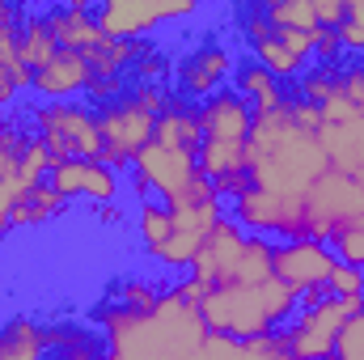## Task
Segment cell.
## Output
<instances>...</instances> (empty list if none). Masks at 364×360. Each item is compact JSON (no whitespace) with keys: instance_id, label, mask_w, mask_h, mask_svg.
<instances>
[{"instance_id":"1","label":"cell","mask_w":364,"mask_h":360,"mask_svg":"<svg viewBox=\"0 0 364 360\" xmlns=\"http://www.w3.org/2000/svg\"><path fill=\"white\" fill-rule=\"evenodd\" d=\"M90 327L102 335L106 360H186L208 339L199 305L182 292L178 280H170L149 305L102 297L90 309Z\"/></svg>"},{"instance_id":"2","label":"cell","mask_w":364,"mask_h":360,"mask_svg":"<svg viewBox=\"0 0 364 360\" xmlns=\"http://www.w3.org/2000/svg\"><path fill=\"white\" fill-rule=\"evenodd\" d=\"M331 170L322 149V115L301 97H284L275 110L255 115L250 144H246V174L250 186L305 199V191Z\"/></svg>"},{"instance_id":"3","label":"cell","mask_w":364,"mask_h":360,"mask_svg":"<svg viewBox=\"0 0 364 360\" xmlns=\"http://www.w3.org/2000/svg\"><path fill=\"white\" fill-rule=\"evenodd\" d=\"M195 115H199V174L229 203L233 195H242L250 186L246 144H250L255 110L233 90H220L195 102Z\"/></svg>"},{"instance_id":"4","label":"cell","mask_w":364,"mask_h":360,"mask_svg":"<svg viewBox=\"0 0 364 360\" xmlns=\"http://www.w3.org/2000/svg\"><path fill=\"white\" fill-rule=\"evenodd\" d=\"M275 275V242L246 233L229 212L212 225V233L203 238L195 263L182 275L186 297L199 305L203 292L212 288H229V284H263Z\"/></svg>"},{"instance_id":"5","label":"cell","mask_w":364,"mask_h":360,"mask_svg":"<svg viewBox=\"0 0 364 360\" xmlns=\"http://www.w3.org/2000/svg\"><path fill=\"white\" fill-rule=\"evenodd\" d=\"M301 297L279 284V280H263V284H229V288H212L199 301V318L212 335L250 344V339H272L288 327V318L296 314Z\"/></svg>"},{"instance_id":"6","label":"cell","mask_w":364,"mask_h":360,"mask_svg":"<svg viewBox=\"0 0 364 360\" xmlns=\"http://www.w3.org/2000/svg\"><path fill=\"white\" fill-rule=\"evenodd\" d=\"M225 216V203L212 199V203H195V208H166L157 199H144L136 203V238H140V250L166 271H182L195 263L203 238L212 233V225Z\"/></svg>"},{"instance_id":"7","label":"cell","mask_w":364,"mask_h":360,"mask_svg":"<svg viewBox=\"0 0 364 360\" xmlns=\"http://www.w3.org/2000/svg\"><path fill=\"white\" fill-rule=\"evenodd\" d=\"M174 90L161 85H127L114 102L93 106L97 110V132H102V162L114 174H127L132 162L149 149L161 110L170 106Z\"/></svg>"},{"instance_id":"8","label":"cell","mask_w":364,"mask_h":360,"mask_svg":"<svg viewBox=\"0 0 364 360\" xmlns=\"http://www.w3.org/2000/svg\"><path fill=\"white\" fill-rule=\"evenodd\" d=\"M26 119L55 162H102L97 110L90 102H30Z\"/></svg>"},{"instance_id":"9","label":"cell","mask_w":364,"mask_h":360,"mask_svg":"<svg viewBox=\"0 0 364 360\" xmlns=\"http://www.w3.org/2000/svg\"><path fill=\"white\" fill-rule=\"evenodd\" d=\"M233 21H237V34H242L246 51H250V60L263 64L275 81L292 85L314 64V38L318 34H301V30H279V26H272L259 0L255 4H237Z\"/></svg>"},{"instance_id":"10","label":"cell","mask_w":364,"mask_h":360,"mask_svg":"<svg viewBox=\"0 0 364 360\" xmlns=\"http://www.w3.org/2000/svg\"><path fill=\"white\" fill-rule=\"evenodd\" d=\"M360 305L364 301L331 297V292H309V297H301L296 314L288 318V327H284L275 339H279V348L292 360H331L343 322H348Z\"/></svg>"},{"instance_id":"11","label":"cell","mask_w":364,"mask_h":360,"mask_svg":"<svg viewBox=\"0 0 364 360\" xmlns=\"http://www.w3.org/2000/svg\"><path fill=\"white\" fill-rule=\"evenodd\" d=\"M352 225H364V182L326 170L305 191V233L318 242H331Z\"/></svg>"},{"instance_id":"12","label":"cell","mask_w":364,"mask_h":360,"mask_svg":"<svg viewBox=\"0 0 364 360\" xmlns=\"http://www.w3.org/2000/svg\"><path fill=\"white\" fill-rule=\"evenodd\" d=\"M225 212H229L246 233H259V238H272V242L309 238V233H305V199H292V195H272V191L246 186L242 195H233V199L225 203Z\"/></svg>"},{"instance_id":"13","label":"cell","mask_w":364,"mask_h":360,"mask_svg":"<svg viewBox=\"0 0 364 360\" xmlns=\"http://www.w3.org/2000/svg\"><path fill=\"white\" fill-rule=\"evenodd\" d=\"M195 13H199L195 0H102V4H93L97 30L106 38H123V43L149 38L166 21H186Z\"/></svg>"},{"instance_id":"14","label":"cell","mask_w":364,"mask_h":360,"mask_svg":"<svg viewBox=\"0 0 364 360\" xmlns=\"http://www.w3.org/2000/svg\"><path fill=\"white\" fill-rule=\"evenodd\" d=\"M233 68H237V55L229 51V43L216 34H203L174 60V93L186 102H203L212 93L229 90Z\"/></svg>"},{"instance_id":"15","label":"cell","mask_w":364,"mask_h":360,"mask_svg":"<svg viewBox=\"0 0 364 360\" xmlns=\"http://www.w3.org/2000/svg\"><path fill=\"white\" fill-rule=\"evenodd\" d=\"M322 115V149L331 170L364 182V110H356L343 97H331L326 106H318Z\"/></svg>"},{"instance_id":"16","label":"cell","mask_w":364,"mask_h":360,"mask_svg":"<svg viewBox=\"0 0 364 360\" xmlns=\"http://www.w3.org/2000/svg\"><path fill=\"white\" fill-rule=\"evenodd\" d=\"M339 268L331 242L318 238H296V242H275V280L288 284L296 297L326 292L331 271Z\"/></svg>"},{"instance_id":"17","label":"cell","mask_w":364,"mask_h":360,"mask_svg":"<svg viewBox=\"0 0 364 360\" xmlns=\"http://www.w3.org/2000/svg\"><path fill=\"white\" fill-rule=\"evenodd\" d=\"M47 182L73 203V199H85L93 208H110L119 203L123 195V179L106 166V162H55Z\"/></svg>"},{"instance_id":"18","label":"cell","mask_w":364,"mask_h":360,"mask_svg":"<svg viewBox=\"0 0 364 360\" xmlns=\"http://www.w3.org/2000/svg\"><path fill=\"white\" fill-rule=\"evenodd\" d=\"M93 85V68L81 51H55L43 68H34V81H30V93L38 102H77L85 97Z\"/></svg>"},{"instance_id":"19","label":"cell","mask_w":364,"mask_h":360,"mask_svg":"<svg viewBox=\"0 0 364 360\" xmlns=\"http://www.w3.org/2000/svg\"><path fill=\"white\" fill-rule=\"evenodd\" d=\"M55 352V322L34 314H9L0 322V360H51Z\"/></svg>"},{"instance_id":"20","label":"cell","mask_w":364,"mask_h":360,"mask_svg":"<svg viewBox=\"0 0 364 360\" xmlns=\"http://www.w3.org/2000/svg\"><path fill=\"white\" fill-rule=\"evenodd\" d=\"M43 17H47L55 43H60L64 51H81V55H90V51H97V47L106 43V34H102L97 21H93V4H85V0H73V4H47Z\"/></svg>"},{"instance_id":"21","label":"cell","mask_w":364,"mask_h":360,"mask_svg":"<svg viewBox=\"0 0 364 360\" xmlns=\"http://www.w3.org/2000/svg\"><path fill=\"white\" fill-rule=\"evenodd\" d=\"M229 90L237 93L255 115H267V110H275V106L288 97V85H284V81H275L272 73H267L263 64H255L250 55H246V60H237Z\"/></svg>"},{"instance_id":"22","label":"cell","mask_w":364,"mask_h":360,"mask_svg":"<svg viewBox=\"0 0 364 360\" xmlns=\"http://www.w3.org/2000/svg\"><path fill=\"white\" fill-rule=\"evenodd\" d=\"M64 212H68V199L51 182H38V186H30V191L17 195V203H13V229H47Z\"/></svg>"},{"instance_id":"23","label":"cell","mask_w":364,"mask_h":360,"mask_svg":"<svg viewBox=\"0 0 364 360\" xmlns=\"http://www.w3.org/2000/svg\"><path fill=\"white\" fill-rule=\"evenodd\" d=\"M102 352V335L90 322H55V352L51 360H93Z\"/></svg>"},{"instance_id":"24","label":"cell","mask_w":364,"mask_h":360,"mask_svg":"<svg viewBox=\"0 0 364 360\" xmlns=\"http://www.w3.org/2000/svg\"><path fill=\"white\" fill-rule=\"evenodd\" d=\"M55 51H60V43H55V34H51V26H47L43 9L30 4L26 21H21V55H26V64H30V68H43Z\"/></svg>"},{"instance_id":"25","label":"cell","mask_w":364,"mask_h":360,"mask_svg":"<svg viewBox=\"0 0 364 360\" xmlns=\"http://www.w3.org/2000/svg\"><path fill=\"white\" fill-rule=\"evenodd\" d=\"M267 21L279 30H301V34H318V4L314 0H259Z\"/></svg>"},{"instance_id":"26","label":"cell","mask_w":364,"mask_h":360,"mask_svg":"<svg viewBox=\"0 0 364 360\" xmlns=\"http://www.w3.org/2000/svg\"><path fill=\"white\" fill-rule=\"evenodd\" d=\"M335 34L348 60H364V0H348V17Z\"/></svg>"},{"instance_id":"27","label":"cell","mask_w":364,"mask_h":360,"mask_svg":"<svg viewBox=\"0 0 364 360\" xmlns=\"http://www.w3.org/2000/svg\"><path fill=\"white\" fill-rule=\"evenodd\" d=\"M331 360H364V305L343 322V331H339V339H335V352Z\"/></svg>"},{"instance_id":"28","label":"cell","mask_w":364,"mask_h":360,"mask_svg":"<svg viewBox=\"0 0 364 360\" xmlns=\"http://www.w3.org/2000/svg\"><path fill=\"white\" fill-rule=\"evenodd\" d=\"M331 250H335L339 263L364 271V225H352V229H343L339 238H331Z\"/></svg>"},{"instance_id":"29","label":"cell","mask_w":364,"mask_h":360,"mask_svg":"<svg viewBox=\"0 0 364 360\" xmlns=\"http://www.w3.org/2000/svg\"><path fill=\"white\" fill-rule=\"evenodd\" d=\"M326 292L331 297H348V301H364V271L339 263L331 271V280H326Z\"/></svg>"},{"instance_id":"30","label":"cell","mask_w":364,"mask_h":360,"mask_svg":"<svg viewBox=\"0 0 364 360\" xmlns=\"http://www.w3.org/2000/svg\"><path fill=\"white\" fill-rule=\"evenodd\" d=\"M339 97L364 110V60H343L339 64Z\"/></svg>"},{"instance_id":"31","label":"cell","mask_w":364,"mask_h":360,"mask_svg":"<svg viewBox=\"0 0 364 360\" xmlns=\"http://www.w3.org/2000/svg\"><path fill=\"white\" fill-rule=\"evenodd\" d=\"M17 195L21 191L13 182H0V242L13 233V203H17Z\"/></svg>"},{"instance_id":"32","label":"cell","mask_w":364,"mask_h":360,"mask_svg":"<svg viewBox=\"0 0 364 360\" xmlns=\"http://www.w3.org/2000/svg\"><path fill=\"white\" fill-rule=\"evenodd\" d=\"M4 119H9V110H4V106H0V123H4Z\"/></svg>"}]
</instances>
